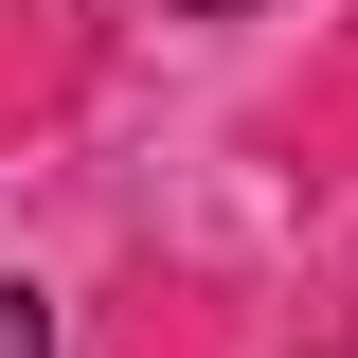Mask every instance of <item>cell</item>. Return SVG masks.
Returning <instances> with one entry per match:
<instances>
[{"label":"cell","instance_id":"2","mask_svg":"<svg viewBox=\"0 0 358 358\" xmlns=\"http://www.w3.org/2000/svg\"><path fill=\"white\" fill-rule=\"evenodd\" d=\"M162 18H251V0H162Z\"/></svg>","mask_w":358,"mask_h":358},{"label":"cell","instance_id":"1","mask_svg":"<svg viewBox=\"0 0 358 358\" xmlns=\"http://www.w3.org/2000/svg\"><path fill=\"white\" fill-rule=\"evenodd\" d=\"M0 358H54V305H36V287H0Z\"/></svg>","mask_w":358,"mask_h":358}]
</instances>
